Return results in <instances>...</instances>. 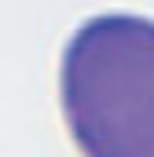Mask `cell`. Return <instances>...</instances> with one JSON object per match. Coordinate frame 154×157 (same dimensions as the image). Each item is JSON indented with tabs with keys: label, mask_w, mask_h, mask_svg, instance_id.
I'll use <instances>...</instances> for the list:
<instances>
[{
	"label": "cell",
	"mask_w": 154,
	"mask_h": 157,
	"mask_svg": "<svg viewBox=\"0 0 154 157\" xmlns=\"http://www.w3.org/2000/svg\"><path fill=\"white\" fill-rule=\"evenodd\" d=\"M59 106L81 157H154V18H84L63 48Z\"/></svg>",
	"instance_id": "1"
}]
</instances>
